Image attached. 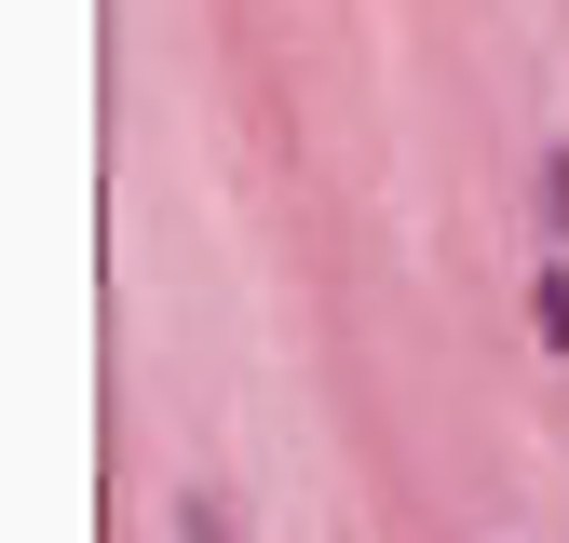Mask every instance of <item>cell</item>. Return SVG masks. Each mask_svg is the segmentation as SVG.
<instances>
[{"instance_id":"obj_1","label":"cell","mask_w":569,"mask_h":543,"mask_svg":"<svg viewBox=\"0 0 569 543\" xmlns=\"http://www.w3.org/2000/svg\"><path fill=\"white\" fill-rule=\"evenodd\" d=\"M529 218H542V245L569 258V136H542V164H529Z\"/></svg>"},{"instance_id":"obj_2","label":"cell","mask_w":569,"mask_h":543,"mask_svg":"<svg viewBox=\"0 0 569 543\" xmlns=\"http://www.w3.org/2000/svg\"><path fill=\"white\" fill-rule=\"evenodd\" d=\"M529 339H542V354H569V258L529 272Z\"/></svg>"},{"instance_id":"obj_3","label":"cell","mask_w":569,"mask_h":543,"mask_svg":"<svg viewBox=\"0 0 569 543\" xmlns=\"http://www.w3.org/2000/svg\"><path fill=\"white\" fill-rule=\"evenodd\" d=\"M177 543H231V516H218V503L190 490V503H177Z\"/></svg>"}]
</instances>
